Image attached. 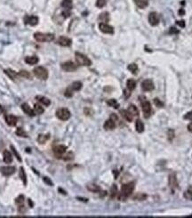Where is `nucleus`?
<instances>
[{
    "instance_id": "41",
    "label": "nucleus",
    "mask_w": 192,
    "mask_h": 218,
    "mask_svg": "<svg viewBox=\"0 0 192 218\" xmlns=\"http://www.w3.org/2000/svg\"><path fill=\"white\" fill-rule=\"evenodd\" d=\"M106 4H107L106 0H97V1H96L95 5L97 6V7H99V8H102L103 6L106 5Z\"/></svg>"
},
{
    "instance_id": "35",
    "label": "nucleus",
    "mask_w": 192,
    "mask_h": 218,
    "mask_svg": "<svg viewBox=\"0 0 192 218\" xmlns=\"http://www.w3.org/2000/svg\"><path fill=\"white\" fill-rule=\"evenodd\" d=\"M107 104L110 107H113L114 109H119V103H117V100L115 99H110L107 101Z\"/></svg>"
},
{
    "instance_id": "7",
    "label": "nucleus",
    "mask_w": 192,
    "mask_h": 218,
    "mask_svg": "<svg viewBox=\"0 0 192 218\" xmlns=\"http://www.w3.org/2000/svg\"><path fill=\"white\" fill-rule=\"evenodd\" d=\"M117 120V117L116 114H111L110 118L105 121L103 127L105 130H113L116 127V121Z\"/></svg>"
},
{
    "instance_id": "36",
    "label": "nucleus",
    "mask_w": 192,
    "mask_h": 218,
    "mask_svg": "<svg viewBox=\"0 0 192 218\" xmlns=\"http://www.w3.org/2000/svg\"><path fill=\"white\" fill-rule=\"evenodd\" d=\"M99 19H100L101 21H102L103 23H106V21H108L109 20V13H108V12H103V13H101L100 14V16H99Z\"/></svg>"
},
{
    "instance_id": "22",
    "label": "nucleus",
    "mask_w": 192,
    "mask_h": 218,
    "mask_svg": "<svg viewBox=\"0 0 192 218\" xmlns=\"http://www.w3.org/2000/svg\"><path fill=\"white\" fill-rule=\"evenodd\" d=\"M120 114L122 115V117L126 121H128V122H132V118H134V116H132L128 111L122 110V111H120Z\"/></svg>"
},
{
    "instance_id": "33",
    "label": "nucleus",
    "mask_w": 192,
    "mask_h": 218,
    "mask_svg": "<svg viewBox=\"0 0 192 218\" xmlns=\"http://www.w3.org/2000/svg\"><path fill=\"white\" fill-rule=\"evenodd\" d=\"M127 111H128L132 116H139V111H138V109H137L136 106L134 105V104H130V105L128 106Z\"/></svg>"
},
{
    "instance_id": "38",
    "label": "nucleus",
    "mask_w": 192,
    "mask_h": 218,
    "mask_svg": "<svg viewBox=\"0 0 192 218\" xmlns=\"http://www.w3.org/2000/svg\"><path fill=\"white\" fill-rule=\"evenodd\" d=\"M15 134H16L18 136H20V137H23V138H27V137H28V134L25 132V131H24L23 128H21V127H18V128L16 129Z\"/></svg>"
},
{
    "instance_id": "37",
    "label": "nucleus",
    "mask_w": 192,
    "mask_h": 218,
    "mask_svg": "<svg viewBox=\"0 0 192 218\" xmlns=\"http://www.w3.org/2000/svg\"><path fill=\"white\" fill-rule=\"evenodd\" d=\"M127 69L132 72V74H137V72H138V70H139V69H138V66L135 64V63H132V64H129L128 65V67H127Z\"/></svg>"
},
{
    "instance_id": "25",
    "label": "nucleus",
    "mask_w": 192,
    "mask_h": 218,
    "mask_svg": "<svg viewBox=\"0 0 192 218\" xmlns=\"http://www.w3.org/2000/svg\"><path fill=\"white\" fill-rule=\"evenodd\" d=\"M4 72H5V73L7 76H8L11 79H13V80H14V79H16V78H17V77L19 76L17 72H15L14 70H10V69H8V70H4Z\"/></svg>"
},
{
    "instance_id": "9",
    "label": "nucleus",
    "mask_w": 192,
    "mask_h": 218,
    "mask_svg": "<svg viewBox=\"0 0 192 218\" xmlns=\"http://www.w3.org/2000/svg\"><path fill=\"white\" fill-rule=\"evenodd\" d=\"M62 69L67 72H73V71L77 70V65L76 63H74L73 62L69 61V62H66L62 64Z\"/></svg>"
},
{
    "instance_id": "18",
    "label": "nucleus",
    "mask_w": 192,
    "mask_h": 218,
    "mask_svg": "<svg viewBox=\"0 0 192 218\" xmlns=\"http://www.w3.org/2000/svg\"><path fill=\"white\" fill-rule=\"evenodd\" d=\"M3 160L6 164H11L13 162V156L11 152L7 150H5L3 152Z\"/></svg>"
},
{
    "instance_id": "5",
    "label": "nucleus",
    "mask_w": 192,
    "mask_h": 218,
    "mask_svg": "<svg viewBox=\"0 0 192 218\" xmlns=\"http://www.w3.org/2000/svg\"><path fill=\"white\" fill-rule=\"evenodd\" d=\"M75 58H76V61L78 65H81V66H87V67L91 66L92 62L86 55L81 54V53H78V52H76Z\"/></svg>"
},
{
    "instance_id": "2",
    "label": "nucleus",
    "mask_w": 192,
    "mask_h": 218,
    "mask_svg": "<svg viewBox=\"0 0 192 218\" xmlns=\"http://www.w3.org/2000/svg\"><path fill=\"white\" fill-rule=\"evenodd\" d=\"M54 35L52 33L36 32L34 34V38L38 42H52L54 40Z\"/></svg>"
},
{
    "instance_id": "16",
    "label": "nucleus",
    "mask_w": 192,
    "mask_h": 218,
    "mask_svg": "<svg viewBox=\"0 0 192 218\" xmlns=\"http://www.w3.org/2000/svg\"><path fill=\"white\" fill-rule=\"evenodd\" d=\"M16 171V168L14 166H3V168H0V172L2 173V174L5 176H12Z\"/></svg>"
},
{
    "instance_id": "4",
    "label": "nucleus",
    "mask_w": 192,
    "mask_h": 218,
    "mask_svg": "<svg viewBox=\"0 0 192 218\" xmlns=\"http://www.w3.org/2000/svg\"><path fill=\"white\" fill-rule=\"evenodd\" d=\"M33 73L34 75L41 79V80H46L49 77V73H48V70L43 66H38V67H36L33 70Z\"/></svg>"
},
{
    "instance_id": "11",
    "label": "nucleus",
    "mask_w": 192,
    "mask_h": 218,
    "mask_svg": "<svg viewBox=\"0 0 192 218\" xmlns=\"http://www.w3.org/2000/svg\"><path fill=\"white\" fill-rule=\"evenodd\" d=\"M99 28L102 33H105V34H113L114 33L113 27L107 24L106 23H101L99 24Z\"/></svg>"
},
{
    "instance_id": "8",
    "label": "nucleus",
    "mask_w": 192,
    "mask_h": 218,
    "mask_svg": "<svg viewBox=\"0 0 192 218\" xmlns=\"http://www.w3.org/2000/svg\"><path fill=\"white\" fill-rule=\"evenodd\" d=\"M66 152H67V147L64 145H57L54 148V153L58 158H62Z\"/></svg>"
},
{
    "instance_id": "19",
    "label": "nucleus",
    "mask_w": 192,
    "mask_h": 218,
    "mask_svg": "<svg viewBox=\"0 0 192 218\" xmlns=\"http://www.w3.org/2000/svg\"><path fill=\"white\" fill-rule=\"evenodd\" d=\"M169 185L171 188H177L178 187V182H177L176 174H172L169 176Z\"/></svg>"
},
{
    "instance_id": "47",
    "label": "nucleus",
    "mask_w": 192,
    "mask_h": 218,
    "mask_svg": "<svg viewBox=\"0 0 192 218\" xmlns=\"http://www.w3.org/2000/svg\"><path fill=\"white\" fill-rule=\"evenodd\" d=\"M178 33H180V30H177L176 28H174V27L170 28V30H169V34H178Z\"/></svg>"
},
{
    "instance_id": "43",
    "label": "nucleus",
    "mask_w": 192,
    "mask_h": 218,
    "mask_svg": "<svg viewBox=\"0 0 192 218\" xmlns=\"http://www.w3.org/2000/svg\"><path fill=\"white\" fill-rule=\"evenodd\" d=\"M73 91L71 90V88L69 86L67 89H66V91H65V93H64V95L66 96V97H68V98H70V97H72L73 96Z\"/></svg>"
},
{
    "instance_id": "20",
    "label": "nucleus",
    "mask_w": 192,
    "mask_h": 218,
    "mask_svg": "<svg viewBox=\"0 0 192 218\" xmlns=\"http://www.w3.org/2000/svg\"><path fill=\"white\" fill-rule=\"evenodd\" d=\"M39 59L36 56H27L25 58V62L29 64V65H35L36 63H38Z\"/></svg>"
},
{
    "instance_id": "1",
    "label": "nucleus",
    "mask_w": 192,
    "mask_h": 218,
    "mask_svg": "<svg viewBox=\"0 0 192 218\" xmlns=\"http://www.w3.org/2000/svg\"><path fill=\"white\" fill-rule=\"evenodd\" d=\"M134 190V183H128L124 184L121 187V192L119 196V199L121 201L126 200V199L129 196L132 195V191Z\"/></svg>"
},
{
    "instance_id": "51",
    "label": "nucleus",
    "mask_w": 192,
    "mask_h": 218,
    "mask_svg": "<svg viewBox=\"0 0 192 218\" xmlns=\"http://www.w3.org/2000/svg\"><path fill=\"white\" fill-rule=\"evenodd\" d=\"M176 24L179 25V26L181 27V28H184V27H185V21H184L183 20H181V21H176Z\"/></svg>"
},
{
    "instance_id": "55",
    "label": "nucleus",
    "mask_w": 192,
    "mask_h": 218,
    "mask_svg": "<svg viewBox=\"0 0 192 218\" xmlns=\"http://www.w3.org/2000/svg\"><path fill=\"white\" fill-rule=\"evenodd\" d=\"M3 111H4V108H3V106L1 104H0V113L3 112Z\"/></svg>"
},
{
    "instance_id": "21",
    "label": "nucleus",
    "mask_w": 192,
    "mask_h": 218,
    "mask_svg": "<svg viewBox=\"0 0 192 218\" xmlns=\"http://www.w3.org/2000/svg\"><path fill=\"white\" fill-rule=\"evenodd\" d=\"M82 86H83V84H82V82H80V81H75V82H73V83L70 85V87L71 90H72L73 92H76V91L81 90V89H82Z\"/></svg>"
},
{
    "instance_id": "3",
    "label": "nucleus",
    "mask_w": 192,
    "mask_h": 218,
    "mask_svg": "<svg viewBox=\"0 0 192 218\" xmlns=\"http://www.w3.org/2000/svg\"><path fill=\"white\" fill-rule=\"evenodd\" d=\"M139 100H140V103H141V106H142V111L144 113V117L149 118L150 116V114H151V111H152L151 105L150 103V101H148L145 97H142V96L140 97Z\"/></svg>"
},
{
    "instance_id": "24",
    "label": "nucleus",
    "mask_w": 192,
    "mask_h": 218,
    "mask_svg": "<svg viewBox=\"0 0 192 218\" xmlns=\"http://www.w3.org/2000/svg\"><path fill=\"white\" fill-rule=\"evenodd\" d=\"M36 100L38 101L39 103H41L42 104H44L45 106H49V105L51 104V101H50L48 98L45 97V96L38 95V96H36Z\"/></svg>"
},
{
    "instance_id": "49",
    "label": "nucleus",
    "mask_w": 192,
    "mask_h": 218,
    "mask_svg": "<svg viewBox=\"0 0 192 218\" xmlns=\"http://www.w3.org/2000/svg\"><path fill=\"white\" fill-rule=\"evenodd\" d=\"M184 119H188V120H191V121H192V111H189V112H188V113H186V114H185V116H184Z\"/></svg>"
},
{
    "instance_id": "6",
    "label": "nucleus",
    "mask_w": 192,
    "mask_h": 218,
    "mask_svg": "<svg viewBox=\"0 0 192 218\" xmlns=\"http://www.w3.org/2000/svg\"><path fill=\"white\" fill-rule=\"evenodd\" d=\"M70 115H71L70 111L67 108H60V109H58L56 111V117L62 121L68 120L70 118Z\"/></svg>"
},
{
    "instance_id": "34",
    "label": "nucleus",
    "mask_w": 192,
    "mask_h": 218,
    "mask_svg": "<svg viewBox=\"0 0 192 218\" xmlns=\"http://www.w3.org/2000/svg\"><path fill=\"white\" fill-rule=\"evenodd\" d=\"M87 189H88V191H90L92 192H99V191H101V188L98 185L93 184H88L87 185Z\"/></svg>"
},
{
    "instance_id": "46",
    "label": "nucleus",
    "mask_w": 192,
    "mask_h": 218,
    "mask_svg": "<svg viewBox=\"0 0 192 218\" xmlns=\"http://www.w3.org/2000/svg\"><path fill=\"white\" fill-rule=\"evenodd\" d=\"M117 193V188L116 185H113L111 188V198H114Z\"/></svg>"
},
{
    "instance_id": "31",
    "label": "nucleus",
    "mask_w": 192,
    "mask_h": 218,
    "mask_svg": "<svg viewBox=\"0 0 192 218\" xmlns=\"http://www.w3.org/2000/svg\"><path fill=\"white\" fill-rule=\"evenodd\" d=\"M34 112L36 114V115H41V114H43L44 112H45V109H44L40 104H38V103H36V104H34Z\"/></svg>"
},
{
    "instance_id": "30",
    "label": "nucleus",
    "mask_w": 192,
    "mask_h": 218,
    "mask_svg": "<svg viewBox=\"0 0 192 218\" xmlns=\"http://www.w3.org/2000/svg\"><path fill=\"white\" fill-rule=\"evenodd\" d=\"M19 176L20 179H21L24 185H27V176H26V173L23 168H20V172H19Z\"/></svg>"
},
{
    "instance_id": "10",
    "label": "nucleus",
    "mask_w": 192,
    "mask_h": 218,
    "mask_svg": "<svg viewBox=\"0 0 192 218\" xmlns=\"http://www.w3.org/2000/svg\"><path fill=\"white\" fill-rule=\"evenodd\" d=\"M142 88L145 92H150V91L154 90L155 85H154L153 81L150 80V79H145V80H143L142 83Z\"/></svg>"
},
{
    "instance_id": "17",
    "label": "nucleus",
    "mask_w": 192,
    "mask_h": 218,
    "mask_svg": "<svg viewBox=\"0 0 192 218\" xmlns=\"http://www.w3.org/2000/svg\"><path fill=\"white\" fill-rule=\"evenodd\" d=\"M21 109H23V111L25 114L28 115L29 117H34L35 116V112H34V110L32 108L29 107V105L28 103H23L21 104Z\"/></svg>"
},
{
    "instance_id": "44",
    "label": "nucleus",
    "mask_w": 192,
    "mask_h": 218,
    "mask_svg": "<svg viewBox=\"0 0 192 218\" xmlns=\"http://www.w3.org/2000/svg\"><path fill=\"white\" fill-rule=\"evenodd\" d=\"M11 150H12V151L13 152V154L15 155V157H16V158L18 159V161H20V162H21V156L18 154V152H17V150H15V148H14L13 145H11Z\"/></svg>"
},
{
    "instance_id": "15",
    "label": "nucleus",
    "mask_w": 192,
    "mask_h": 218,
    "mask_svg": "<svg viewBox=\"0 0 192 218\" xmlns=\"http://www.w3.org/2000/svg\"><path fill=\"white\" fill-rule=\"evenodd\" d=\"M149 21L150 25L157 26L159 23V16L156 12H152L149 14Z\"/></svg>"
},
{
    "instance_id": "28",
    "label": "nucleus",
    "mask_w": 192,
    "mask_h": 218,
    "mask_svg": "<svg viewBox=\"0 0 192 218\" xmlns=\"http://www.w3.org/2000/svg\"><path fill=\"white\" fill-rule=\"evenodd\" d=\"M126 86H127V89H128L129 91L134 90L135 87H136V82H135L134 79L129 78L128 80H127V82H126Z\"/></svg>"
},
{
    "instance_id": "29",
    "label": "nucleus",
    "mask_w": 192,
    "mask_h": 218,
    "mask_svg": "<svg viewBox=\"0 0 192 218\" xmlns=\"http://www.w3.org/2000/svg\"><path fill=\"white\" fill-rule=\"evenodd\" d=\"M49 139H50V135L49 134H47V135H39L38 137V142L40 144H44V143H46Z\"/></svg>"
},
{
    "instance_id": "23",
    "label": "nucleus",
    "mask_w": 192,
    "mask_h": 218,
    "mask_svg": "<svg viewBox=\"0 0 192 218\" xmlns=\"http://www.w3.org/2000/svg\"><path fill=\"white\" fill-rule=\"evenodd\" d=\"M135 5L141 9H144L149 5V0H134Z\"/></svg>"
},
{
    "instance_id": "50",
    "label": "nucleus",
    "mask_w": 192,
    "mask_h": 218,
    "mask_svg": "<svg viewBox=\"0 0 192 218\" xmlns=\"http://www.w3.org/2000/svg\"><path fill=\"white\" fill-rule=\"evenodd\" d=\"M44 182L46 184H48V185H51V186H53L54 185V184H53V182H52L49 178H47V177H44Z\"/></svg>"
},
{
    "instance_id": "26",
    "label": "nucleus",
    "mask_w": 192,
    "mask_h": 218,
    "mask_svg": "<svg viewBox=\"0 0 192 218\" xmlns=\"http://www.w3.org/2000/svg\"><path fill=\"white\" fill-rule=\"evenodd\" d=\"M135 129L138 133H142L144 131V124L141 119H137L135 122Z\"/></svg>"
},
{
    "instance_id": "39",
    "label": "nucleus",
    "mask_w": 192,
    "mask_h": 218,
    "mask_svg": "<svg viewBox=\"0 0 192 218\" xmlns=\"http://www.w3.org/2000/svg\"><path fill=\"white\" fill-rule=\"evenodd\" d=\"M24 200H25V197L23 195H20L19 197L15 199V203L18 205V206H20V205H23V203H24Z\"/></svg>"
},
{
    "instance_id": "13",
    "label": "nucleus",
    "mask_w": 192,
    "mask_h": 218,
    "mask_svg": "<svg viewBox=\"0 0 192 218\" xmlns=\"http://www.w3.org/2000/svg\"><path fill=\"white\" fill-rule=\"evenodd\" d=\"M57 44L60 45L61 46H65V47H68L70 46L71 44H72V40L67 37H64V36H61L60 38H58L57 40Z\"/></svg>"
},
{
    "instance_id": "53",
    "label": "nucleus",
    "mask_w": 192,
    "mask_h": 218,
    "mask_svg": "<svg viewBox=\"0 0 192 218\" xmlns=\"http://www.w3.org/2000/svg\"><path fill=\"white\" fill-rule=\"evenodd\" d=\"M188 130L189 131V132L192 133V123H190V124H189L188 126Z\"/></svg>"
},
{
    "instance_id": "52",
    "label": "nucleus",
    "mask_w": 192,
    "mask_h": 218,
    "mask_svg": "<svg viewBox=\"0 0 192 218\" xmlns=\"http://www.w3.org/2000/svg\"><path fill=\"white\" fill-rule=\"evenodd\" d=\"M18 211H19L20 213H25L26 208H25V207H24L23 205H20V206H19V208H18Z\"/></svg>"
},
{
    "instance_id": "42",
    "label": "nucleus",
    "mask_w": 192,
    "mask_h": 218,
    "mask_svg": "<svg viewBox=\"0 0 192 218\" xmlns=\"http://www.w3.org/2000/svg\"><path fill=\"white\" fill-rule=\"evenodd\" d=\"M147 198V196L145 194H142V193H137L134 197V199H137V200H143Z\"/></svg>"
},
{
    "instance_id": "48",
    "label": "nucleus",
    "mask_w": 192,
    "mask_h": 218,
    "mask_svg": "<svg viewBox=\"0 0 192 218\" xmlns=\"http://www.w3.org/2000/svg\"><path fill=\"white\" fill-rule=\"evenodd\" d=\"M62 15L64 18L70 17V10H66V9H65V11H63V12L62 13Z\"/></svg>"
},
{
    "instance_id": "45",
    "label": "nucleus",
    "mask_w": 192,
    "mask_h": 218,
    "mask_svg": "<svg viewBox=\"0 0 192 218\" xmlns=\"http://www.w3.org/2000/svg\"><path fill=\"white\" fill-rule=\"evenodd\" d=\"M154 103H155V105H156L158 108H162V107L164 106V103H162V101L159 99H158V98H155L154 99Z\"/></svg>"
},
{
    "instance_id": "12",
    "label": "nucleus",
    "mask_w": 192,
    "mask_h": 218,
    "mask_svg": "<svg viewBox=\"0 0 192 218\" xmlns=\"http://www.w3.org/2000/svg\"><path fill=\"white\" fill-rule=\"evenodd\" d=\"M5 122L6 124L10 126V127H14L18 122V118L16 117V116L14 115H12V114H7L5 116Z\"/></svg>"
},
{
    "instance_id": "40",
    "label": "nucleus",
    "mask_w": 192,
    "mask_h": 218,
    "mask_svg": "<svg viewBox=\"0 0 192 218\" xmlns=\"http://www.w3.org/2000/svg\"><path fill=\"white\" fill-rule=\"evenodd\" d=\"M184 197L188 199H192V186H190L188 189V191L185 192V194H184Z\"/></svg>"
},
{
    "instance_id": "32",
    "label": "nucleus",
    "mask_w": 192,
    "mask_h": 218,
    "mask_svg": "<svg viewBox=\"0 0 192 218\" xmlns=\"http://www.w3.org/2000/svg\"><path fill=\"white\" fill-rule=\"evenodd\" d=\"M18 75L21 78H27V79H31L32 78V76L30 74V72H28V70H23L18 72Z\"/></svg>"
},
{
    "instance_id": "14",
    "label": "nucleus",
    "mask_w": 192,
    "mask_h": 218,
    "mask_svg": "<svg viewBox=\"0 0 192 218\" xmlns=\"http://www.w3.org/2000/svg\"><path fill=\"white\" fill-rule=\"evenodd\" d=\"M38 16H34V15H26L24 17V23L25 24H29L31 26H36L38 23Z\"/></svg>"
},
{
    "instance_id": "54",
    "label": "nucleus",
    "mask_w": 192,
    "mask_h": 218,
    "mask_svg": "<svg viewBox=\"0 0 192 218\" xmlns=\"http://www.w3.org/2000/svg\"><path fill=\"white\" fill-rule=\"evenodd\" d=\"M184 13H185V11H184V10H183V9L181 8V10L179 11V14H180V15H183V14H184Z\"/></svg>"
},
{
    "instance_id": "27",
    "label": "nucleus",
    "mask_w": 192,
    "mask_h": 218,
    "mask_svg": "<svg viewBox=\"0 0 192 218\" xmlns=\"http://www.w3.org/2000/svg\"><path fill=\"white\" fill-rule=\"evenodd\" d=\"M61 5L65 8L66 10H70L73 6V3H72V0H62Z\"/></svg>"
}]
</instances>
